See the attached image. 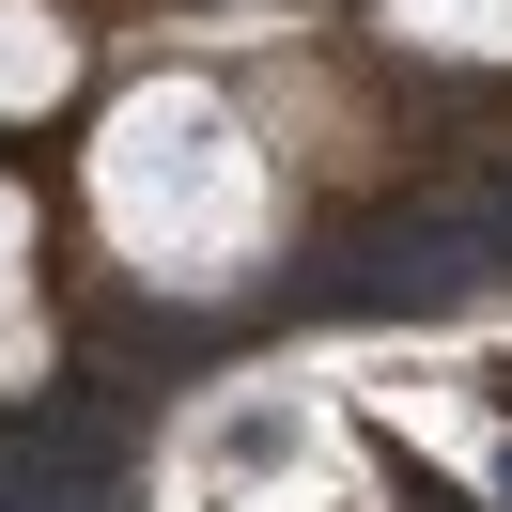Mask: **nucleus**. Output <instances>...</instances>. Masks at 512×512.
<instances>
[{
	"label": "nucleus",
	"instance_id": "nucleus-2",
	"mask_svg": "<svg viewBox=\"0 0 512 512\" xmlns=\"http://www.w3.org/2000/svg\"><path fill=\"white\" fill-rule=\"evenodd\" d=\"M497 512H512V466H497Z\"/></svg>",
	"mask_w": 512,
	"mask_h": 512
},
{
	"label": "nucleus",
	"instance_id": "nucleus-1",
	"mask_svg": "<svg viewBox=\"0 0 512 512\" xmlns=\"http://www.w3.org/2000/svg\"><path fill=\"white\" fill-rule=\"evenodd\" d=\"M388 497H404V512H466V497H450L435 466H419V450H388Z\"/></svg>",
	"mask_w": 512,
	"mask_h": 512
}]
</instances>
